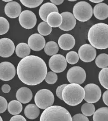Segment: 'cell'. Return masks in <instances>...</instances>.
<instances>
[{
  "label": "cell",
  "mask_w": 108,
  "mask_h": 121,
  "mask_svg": "<svg viewBox=\"0 0 108 121\" xmlns=\"http://www.w3.org/2000/svg\"><path fill=\"white\" fill-rule=\"evenodd\" d=\"M47 71L45 61L35 55L23 58L17 68V74L20 81L28 86H36L43 82Z\"/></svg>",
  "instance_id": "cell-1"
},
{
  "label": "cell",
  "mask_w": 108,
  "mask_h": 121,
  "mask_svg": "<svg viewBox=\"0 0 108 121\" xmlns=\"http://www.w3.org/2000/svg\"><path fill=\"white\" fill-rule=\"evenodd\" d=\"M88 40L90 45L98 49L108 48V26L103 23H97L91 27L88 32Z\"/></svg>",
  "instance_id": "cell-2"
},
{
  "label": "cell",
  "mask_w": 108,
  "mask_h": 121,
  "mask_svg": "<svg viewBox=\"0 0 108 121\" xmlns=\"http://www.w3.org/2000/svg\"><path fill=\"white\" fill-rule=\"evenodd\" d=\"M84 90L77 84H67L62 93V100L68 105L75 106L82 102L84 97Z\"/></svg>",
  "instance_id": "cell-3"
},
{
  "label": "cell",
  "mask_w": 108,
  "mask_h": 121,
  "mask_svg": "<svg viewBox=\"0 0 108 121\" xmlns=\"http://www.w3.org/2000/svg\"><path fill=\"white\" fill-rule=\"evenodd\" d=\"M39 121H72V117L64 107L51 106L43 112Z\"/></svg>",
  "instance_id": "cell-4"
},
{
  "label": "cell",
  "mask_w": 108,
  "mask_h": 121,
  "mask_svg": "<svg viewBox=\"0 0 108 121\" xmlns=\"http://www.w3.org/2000/svg\"><path fill=\"white\" fill-rule=\"evenodd\" d=\"M73 12L75 18L80 22H86L92 17L93 9L89 3L80 1L74 5Z\"/></svg>",
  "instance_id": "cell-5"
},
{
  "label": "cell",
  "mask_w": 108,
  "mask_h": 121,
  "mask_svg": "<svg viewBox=\"0 0 108 121\" xmlns=\"http://www.w3.org/2000/svg\"><path fill=\"white\" fill-rule=\"evenodd\" d=\"M35 102L37 107L40 109H45L53 105L54 103V95L49 90H40L36 93Z\"/></svg>",
  "instance_id": "cell-6"
},
{
  "label": "cell",
  "mask_w": 108,
  "mask_h": 121,
  "mask_svg": "<svg viewBox=\"0 0 108 121\" xmlns=\"http://www.w3.org/2000/svg\"><path fill=\"white\" fill-rule=\"evenodd\" d=\"M84 100L89 103L98 102L102 96V91L97 85L93 83L88 84L84 87Z\"/></svg>",
  "instance_id": "cell-7"
},
{
  "label": "cell",
  "mask_w": 108,
  "mask_h": 121,
  "mask_svg": "<svg viewBox=\"0 0 108 121\" xmlns=\"http://www.w3.org/2000/svg\"><path fill=\"white\" fill-rule=\"evenodd\" d=\"M67 78L70 83L82 84L85 81L86 78V73L85 70L78 66L71 67L67 72Z\"/></svg>",
  "instance_id": "cell-8"
},
{
  "label": "cell",
  "mask_w": 108,
  "mask_h": 121,
  "mask_svg": "<svg viewBox=\"0 0 108 121\" xmlns=\"http://www.w3.org/2000/svg\"><path fill=\"white\" fill-rule=\"evenodd\" d=\"M50 69L55 73H60L65 71L67 67V62L65 58L61 54H56L52 56L49 60Z\"/></svg>",
  "instance_id": "cell-9"
},
{
  "label": "cell",
  "mask_w": 108,
  "mask_h": 121,
  "mask_svg": "<svg viewBox=\"0 0 108 121\" xmlns=\"http://www.w3.org/2000/svg\"><path fill=\"white\" fill-rule=\"evenodd\" d=\"M37 18L35 14L30 10H24L19 16V23L23 28L31 29L35 26Z\"/></svg>",
  "instance_id": "cell-10"
},
{
  "label": "cell",
  "mask_w": 108,
  "mask_h": 121,
  "mask_svg": "<svg viewBox=\"0 0 108 121\" xmlns=\"http://www.w3.org/2000/svg\"><path fill=\"white\" fill-rule=\"evenodd\" d=\"M78 57L84 62H90L96 56V50L89 44L82 45L78 49Z\"/></svg>",
  "instance_id": "cell-11"
},
{
  "label": "cell",
  "mask_w": 108,
  "mask_h": 121,
  "mask_svg": "<svg viewBox=\"0 0 108 121\" xmlns=\"http://www.w3.org/2000/svg\"><path fill=\"white\" fill-rule=\"evenodd\" d=\"M16 74V68L11 62L5 61L0 63V80L10 81L14 77Z\"/></svg>",
  "instance_id": "cell-12"
},
{
  "label": "cell",
  "mask_w": 108,
  "mask_h": 121,
  "mask_svg": "<svg viewBox=\"0 0 108 121\" xmlns=\"http://www.w3.org/2000/svg\"><path fill=\"white\" fill-rule=\"evenodd\" d=\"M15 45L13 42L9 38L0 39V56L9 58L14 53Z\"/></svg>",
  "instance_id": "cell-13"
},
{
  "label": "cell",
  "mask_w": 108,
  "mask_h": 121,
  "mask_svg": "<svg viewBox=\"0 0 108 121\" xmlns=\"http://www.w3.org/2000/svg\"><path fill=\"white\" fill-rule=\"evenodd\" d=\"M62 21L60 29L63 31H70L75 27L76 25V19L70 12L65 11L61 14Z\"/></svg>",
  "instance_id": "cell-14"
},
{
  "label": "cell",
  "mask_w": 108,
  "mask_h": 121,
  "mask_svg": "<svg viewBox=\"0 0 108 121\" xmlns=\"http://www.w3.org/2000/svg\"><path fill=\"white\" fill-rule=\"evenodd\" d=\"M45 44L46 42L45 38L40 34L35 33L29 38L28 46L34 51H41L44 48Z\"/></svg>",
  "instance_id": "cell-15"
},
{
  "label": "cell",
  "mask_w": 108,
  "mask_h": 121,
  "mask_svg": "<svg viewBox=\"0 0 108 121\" xmlns=\"http://www.w3.org/2000/svg\"><path fill=\"white\" fill-rule=\"evenodd\" d=\"M4 11L5 14L9 17L16 18L18 17L22 13V7L17 2L11 1L5 5Z\"/></svg>",
  "instance_id": "cell-16"
},
{
  "label": "cell",
  "mask_w": 108,
  "mask_h": 121,
  "mask_svg": "<svg viewBox=\"0 0 108 121\" xmlns=\"http://www.w3.org/2000/svg\"><path fill=\"white\" fill-rule=\"evenodd\" d=\"M75 40L74 37L70 34H64L59 38L58 45L61 49L64 51H69L74 48Z\"/></svg>",
  "instance_id": "cell-17"
},
{
  "label": "cell",
  "mask_w": 108,
  "mask_h": 121,
  "mask_svg": "<svg viewBox=\"0 0 108 121\" xmlns=\"http://www.w3.org/2000/svg\"><path fill=\"white\" fill-rule=\"evenodd\" d=\"M33 97V93L27 87H21L16 93V98L21 103L26 104L30 102Z\"/></svg>",
  "instance_id": "cell-18"
},
{
  "label": "cell",
  "mask_w": 108,
  "mask_h": 121,
  "mask_svg": "<svg viewBox=\"0 0 108 121\" xmlns=\"http://www.w3.org/2000/svg\"><path fill=\"white\" fill-rule=\"evenodd\" d=\"M93 13L96 18L100 20L106 19L108 17V6L103 3H99L94 7Z\"/></svg>",
  "instance_id": "cell-19"
},
{
  "label": "cell",
  "mask_w": 108,
  "mask_h": 121,
  "mask_svg": "<svg viewBox=\"0 0 108 121\" xmlns=\"http://www.w3.org/2000/svg\"><path fill=\"white\" fill-rule=\"evenodd\" d=\"M52 12L58 13L57 7L51 3H46L40 7L39 11V16L43 21L46 22L48 16Z\"/></svg>",
  "instance_id": "cell-20"
},
{
  "label": "cell",
  "mask_w": 108,
  "mask_h": 121,
  "mask_svg": "<svg viewBox=\"0 0 108 121\" xmlns=\"http://www.w3.org/2000/svg\"><path fill=\"white\" fill-rule=\"evenodd\" d=\"M62 18L61 14L57 12H52L48 16L46 23L51 27H58L62 23Z\"/></svg>",
  "instance_id": "cell-21"
},
{
  "label": "cell",
  "mask_w": 108,
  "mask_h": 121,
  "mask_svg": "<svg viewBox=\"0 0 108 121\" xmlns=\"http://www.w3.org/2000/svg\"><path fill=\"white\" fill-rule=\"evenodd\" d=\"M24 115L29 119H35L39 116L40 110L36 104H29L24 109Z\"/></svg>",
  "instance_id": "cell-22"
},
{
  "label": "cell",
  "mask_w": 108,
  "mask_h": 121,
  "mask_svg": "<svg viewBox=\"0 0 108 121\" xmlns=\"http://www.w3.org/2000/svg\"><path fill=\"white\" fill-rule=\"evenodd\" d=\"M16 53L19 58H24L27 56L30 53V48L26 43H20L16 46Z\"/></svg>",
  "instance_id": "cell-23"
},
{
  "label": "cell",
  "mask_w": 108,
  "mask_h": 121,
  "mask_svg": "<svg viewBox=\"0 0 108 121\" xmlns=\"http://www.w3.org/2000/svg\"><path fill=\"white\" fill-rule=\"evenodd\" d=\"M93 121H108V108H99L95 112L93 116Z\"/></svg>",
  "instance_id": "cell-24"
},
{
  "label": "cell",
  "mask_w": 108,
  "mask_h": 121,
  "mask_svg": "<svg viewBox=\"0 0 108 121\" xmlns=\"http://www.w3.org/2000/svg\"><path fill=\"white\" fill-rule=\"evenodd\" d=\"M7 109L10 114L13 115H17L22 112L23 106L22 103L18 100H12L8 104Z\"/></svg>",
  "instance_id": "cell-25"
},
{
  "label": "cell",
  "mask_w": 108,
  "mask_h": 121,
  "mask_svg": "<svg viewBox=\"0 0 108 121\" xmlns=\"http://www.w3.org/2000/svg\"><path fill=\"white\" fill-rule=\"evenodd\" d=\"M44 51L46 55L49 56H53L56 55L59 51L58 45L53 41L48 42L44 47Z\"/></svg>",
  "instance_id": "cell-26"
},
{
  "label": "cell",
  "mask_w": 108,
  "mask_h": 121,
  "mask_svg": "<svg viewBox=\"0 0 108 121\" xmlns=\"http://www.w3.org/2000/svg\"><path fill=\"white\" fill-rule=\"evenodd\" d=\"M96 64L100 68H108V55L106 53H101L99 55L96 59Z\"/></svg>",
  "instance_id": "cell-27"
},
{
  "label": "cell",
  "mask_w": 108,
  "mask_h": 121,
  "mask_svg": "<svg viewBox=\"0 0 108 121\" xmlns=\"http://www.w3.org/2000/svg\"><path fill=\"white\" fill-rule=\"evenodd\" d=\"M108 68H102V69L100 71L99 74V82L100 83V84L106 90L108 89Z\"/></svg>",
  "instance_id": "cell-28"
},
{
  "label": "cell",
  "mask_w": 108,
  "mask_h": 121,
  "mask_svg": "<svg viewBox=\"0 0 108 121\" xmlns=\"http://www.w3.org/2000/svg\"><path fill=\"white\" fill-rule=\"evenodd\" d=\"M83 115L86 116H90L94 114L95 112V106L93 103H86L83 104L81 109Z\"/></svg>",
  "instance_id": "cell-29"
},
{
  "label": "cell",
  "mask_w": 108,
  "mask_h": 121,
  "mask_svg": "<svg viewBox=\"0 0 108 121\" xmlns=\"http://www.w3.org/2000/svg\"><path fill=\"white\" fill-rule=\"evenodd\" d=\"M38 30L40 35L48 36L52 32V27H50L46 22H42L38 25Z\"/></svg>",
  "instance_id": "cell-30"
},
{
  "label": "cell",
  "mask_w": 108,
  "mask_h": 121,
  "mask_svg": "<svg viewBox=\"0 0 108 121\" xmlns=\"http://www.w3.org/2000/svg\"><path fill=\"white\" fill-rule=\"evenodd\" d=\"M10 24L7 20L3 17H0V35H3L9 32Z\"/></svg>",
  "instance_id": "cell-31"
},
{
  "label": "cell",
  "mask_w": 108,
  "mask_h": 121,
  "mask_svg": "<svg viewBox=\"0 0 108 121\" xmlns=\"http://www.w3.org/2000/svg\"><path fill=\"white\" fill-rule=\"evenodd\" d=\"M66 61L69 64L74 65L78 62L79 60L78 55L74 51H70L66 55Z\"/></svg>",
  "instance_id": "cell-32"
},
{
  "label": "cell",
  "mask_w": 108,
  "mask_h": 121,
  "mask_svg": "<svg viewBox=\"0 0 108 121\" xmlns=\"http://www.w3.org/2000/svg\"><path fill=\"white\" fill-rule=\"evenodd\" d=\"M23 5L28 8H36L43 3V0H20Z\"/></svg>",
  "instance_id": "cell-33"
},
{
  "label": "cell",
  "mask_w": 108,
  "mask_h": 121,
  "mask_svg": "<svg viewBox=\"0 0 108 121\" xmlns=\"http://www.w3.org/2000/svg\"><path fill=\"white\" fill-rule=\"evenodd\" d=\"M45 80L46 83L49 84H55L57 81L58 75L54 72H48L46 74Z\"/></svg>",
  "instance_id": "cell-34"
},
{
  "label": "cell",
  "mask_w": 108,
  "mask_h": 121,
  "mask_svg": "<svg viewBox=\"0 0 108 121\" xmlns=\"http://www.w3.org/2000/svg\"><path fill=\"white\" fill-rule=\"evenodd\" d=\"M8 103L4 97L0 96V113H4L7 109Z\"/></svg>",
  "instance_id": "cell-35"
},
{
  "label": "cell",
  "mask_w": 108,
  "mask_h": 121,
  "mask_svg": "<svg viewBox=\"0 0 108 121\" xmlns=\"http://www.w3.org/2000/svg\"><path fill=\"white\" fill-rule=\"evenodd\" d=\"M72 121H89V120L87 116L83 114L78 113L73 116Z\"/></svg>",
  "instance_id": "cell-36"
},
{
  "label": "cell",
  "mask_w": 108,
  "mask_h": 121,
  "mask_svg": "<svg viewBox=\"0 0 108 121\" xmlns=\"http://www.w3.org/2000/svg\"><path fill=\"white\" fill-rule=\"evenodd\" d=\"M67 86L66 84H62L59 87H58V88H56V95L57 96V97H58L60 99L62 100V91H63V89L64 88V87Z\"/></svg>",
  "instance_id": "cell-37"
},
{
  "label": "cell",
  "mask_w": 108,
  "mask_h": 121,
  "mask_svg": "<svg viewBox=\"0 0 108 121\" xmlns=\"http://www.w3.org/2000/svg\"><path fill=\"white\" fill-rule=\"evenodd\" d=\"M10 121H26V119L22 115H17L13 116L10 119Z\"/></svg>",
  "instance_id": "cell-38"
},
{
  "label": "cell",
  "mask_w": 108,
  "mask_h": 121,
  "mask_svg": "<svg viewBox=\"0 0 108 121\" xmlns=\"http://www.w3.org/2000/svg\"><path fill=\"white\" fill-rule=\"evenodd\" d=\"M1 89L3 93H8L11 90V87H10V86L9 84H4L2 86Z\"/></svg>",
  "instance_id": "cell-39"
},
{
  "label": "cell",
  "mask_w": 108,
  "mask_h": 121,
  "mask_svg": "<svg viewBox=\"0 0 108 121\" xmlns=\"http://www.w3.org/2000/svg\"><path fill=\"white\" fill-rule=\"evenodd\" d=\"M103 100L104 104L108 106V91L106 90L103 95Z\"/></svg>",
  "instance_id": "cell-40"
},
{
  "label": "cell",
  "mask_w": 108,
  "mask_h": 121,
  "mask_svg": "<svg viewBox=\"0 0 108 121\" xmlns=\"http://www.w3.org/2000/svg\"><path fill=\"white\" fill-rule=\"evenodd\" d=\"M51 3L55 5H60L64 3V1L63 0H51Z\"/></svg>",
  "instance_id": "cell-41"
},
{
  "label": "cell",
  "mask_w": 108,
  "mask_h": 121,
  "mask_svg": "<svg viewBox=\"0 0 108 121\" xmlns=\"http://www.w3.org/2000/svg\"><path fill=\"white\" fill-rule=\"evenodd\" d=\"M90 1L94 3H99V4L103 1V0H90Z\"/></svg>",
  "instance_id": "cell-42"
},
{
  "label": "cell",
  "mask_w": 108,
  "mask_h": 121,
  "mask_svg": "<svg viewBox=\"0 0 108 121\" xmlns=\"http://www.w3.org/2000/svg\"><path fill=\"white\" fill-rule=\"evenodd\" d=\"M3 1H4V2H9V3H10V2L12 1H11V0H3Z\"/></svg>",
  "instance_id": "cell-43"
},
{
  "label": "cell",
  "mask_w": 108,
  "mask_h": 121,
  "mask_svg": "<svg viewBox=\"0 0 108 121\" xmlns=\"http://www.w3.org/2000/svg\"><path fill=\"white\" fill-rule=\"evenodd\" d=\"M0 121H3V119H2L1 116H0Z\"/></svg>",
  "instance_id": "cell-44"
},
{
  "label": "cell",
  "mask_w": 108,
  "mask_h": 121,
  "mask_svg": "<svg viewBox=\"0 0 108 121\" xmlns=\"http://www.w3.org/2000/svg\"><path fill=\"white\" fill-rule=\"evenodd\" d=\"M75 1V0H69V1H70V2H74Z\"/></svg>",
  "instance_id": "cell-45"
}]
</instances>
